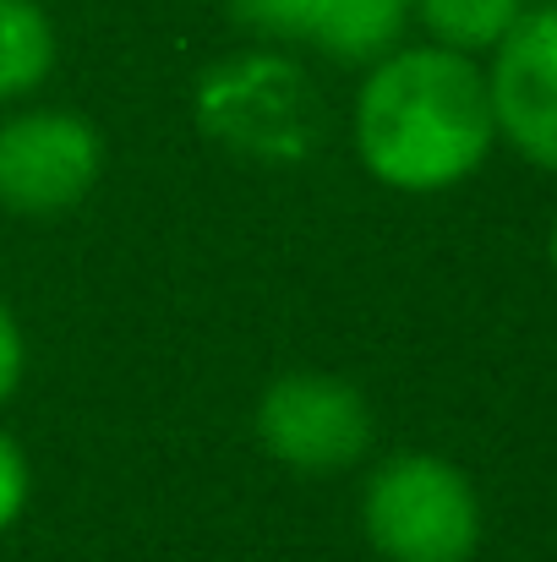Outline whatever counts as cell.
<instances>
[{
    "instance_id": "1",
    "label": "cell",
    "mask_w": 557,
    "mask_h": 562,
    "mask_svg": "<svg viewBox=\"0 0 557 562\" xmlns=\"http://www.w3.org/2000/svg\"><path fill=\"white\" fill-rule=\"evenodd\" d=\"M361 165L393 191H448L498 148L492 88L476 55L410 44L371 60L356 99Z\"/></svg>"
},
{
    "instance_id": "2",
    "label": "cell",
    "mask_w": 557,
    "mask_h": 562,
    "mask_svg": "<svg viewBox=\"0 0 557 562\" xmlns=\"http://www.w3.org/2000/svg\"><path fill=\"white\" fill-rule=\"evenodd\" d=\"M361 525L388 562H470L481 547V497L443 453H393L361 497Z\"/></svg>"
},
{
    "instance_id": "3",
    "label": "cell",
    "mask_w": 557,
    "mask_h": 562,
    "mask_svg": "<svg viewBox=\"0 0 557 562\" xmlns=\"http://www.w3.org/2000/svg\"><path fill=\"white\" fill-rule=\"evenodd\" d=\"M257 437L279 464L301 475H334L371 448V409L361 387L345 376L290 372L263 393Z\"/></svg>"
},
{
    "instance_id": "4",
    "label": "cell",
    "mask_w": 557,
    "mask_h": 562,
    "mask_svg": "<svg viewBox=\"0 0 557 562\" xmlns=\"http://www.w3.org/2000/svg\"><path fill=\"white\" fill-rule=\"evenodd\" d=\"M104 148L82 115L27 110L0 126V202L11 213H66L99 181Z\"/></svg>"
},
{
    "instance_id": "5",
    "label": "cell",
    "mask_w": 557,
    "mask_h": 562,
    "mask_svg": "<svg viewBox=\"0 0 557 562\" xmlns=\"http://www.w3.org/2000/svg\"><path fill=\"white\" fill-rule=\"evenodd\" d=\"M498 137L557 176V0L531 5L487 66Z\"/></svg>"
},
{
    "instance_id": "6",
    "label": "cell",
    "mask_w": 557,
    "mask_h": 562,
    "mask_svg": "<svg viewBox=\"0 0 557 562\" xmlns=\"http://www.w3.org/2000/svg\"><path fill=\"white\" fill-rule=\"evenodd\" d=\"M230 16L263 38L312 44L328 60L371 66L399 49L415 0H230Z\"/></svg>"
},
{
    "instance_id": "7",
    "label": "cell",
    "mask_w": 557,
    "mask_h": 562,
    "mask_svg": "<svg viewBox=\"0 0 557 562\" xmlns=\"http://www.w3.org/2000/svg\"><path fill=\"white\" fill-rule=\"evenodd\" d=\"M525 11L531 0H415V22L432 33V44L459 55H492Z\"/></svg>"
},
{
    "instance_id": "8",
    "label": "cell",
    "mask_w": 557,
    "mask_h": 562,
    "mask_svg": "<svg viewBox=\"0 0 557 562\" xmlns=\"http://www.w3.org/2000/svg\"><path fill=\"white\" fill-rule=\"evenodd\" d=\"M55 66V27L38 0H0V99L33 93Z\"/></svg>"
},
{
    "instance_id": "9",
    "label": "cell",
    "mask_w": 557,
    "mask_h": 562,
    "mask_svg": "<svg viewBox=\"0 0 557 562\" xmlns=\"http://www.w3.org/2000/svg\"><path fill=\"white\" fill-rule=\"evenodd\" d=\"M22 503H27V459H22V448L0 431V530L16 525Z\"/></svg>"
},
{
    "instance_id": "10",
    "label": "cell",
    "mask_w": 557,
    "mask_h": 562,
    "mask_svg": "<svg viewBox=\"0 0 557 562\" xmlns=\"http://www.w3.org/2000/svg\"><path fill=\"white\" fill-rule=\"evenodd\" d=\"M16 376H22V334H16V323H11V312L0 306V404L11 398V387H16Z\"/></svg>"
},
{
    "instance_id": "11",
    "label": "cell",
    "mask_w": 557,
    "mask_h": 562,
    "mask_svg": "<svg viewBox=\"0 0 557 562\" xmlns=\"http://www.w3.org/2000/svg\"><path fill=\"white\" fill-rule=\"evenodd\" d=\"M547 251H553V273H557V218H553V240H547Z\"/></svg>"
}]
</instances>
